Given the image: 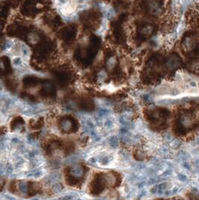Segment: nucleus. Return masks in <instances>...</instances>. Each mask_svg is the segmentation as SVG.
<instances>
[{"label":"nucleus","instance_id":"f257e3e1","mask_svg":"<svg viewBox=\"0 0 199 200\" xmlns=\"http://www.w3.org/2000/svg\"><path fill=\"white\" fill-rule=\"evenodd\" d=\"M187 196L189 200H199V194L194 192L189 193L187 194Z\"/></svg>","mask_w":199,"mask_h":200}]
</instances>
